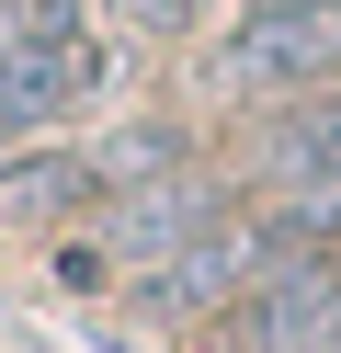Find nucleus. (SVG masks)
<instances>
[{
    "mask_svg": "<svg viewBox=\"0 0 341 353\" xmlns=\"http://www.w3.org/2000/svg\"><path fill=\"white\" fill-rule=\"evenodd\" d=\"M103 92V46L68 0H23L12 12V57H0V137L12 125H57L68 103Z\"/></svg>",
    "mask_w": 341,
    "mask_h": 353,
    "instance_id": "nucleus-1",
    "label": "nucleus"
},
{
    "mask_svg": "<svg viewBox=\"0 0 341 353\" xmlns=\"http://www.w3.org/2000/svg\"><path fill=\"white\" fill-rule=\"evenodd\" d=\"M341 69V12H239L227 34V80L239 92H285V80Z\"/></svg>",
    "mask_w": 341,
    "mask_h": 353,
    "instance_id": "nucleus-2",
    "label": "nucleus"
},
{
    "mask_svg": "<svg viewBox=\"0 0 341 353\" xmlns=\"http://www.w3.org/2000/svg\"><path fill=\"white\" fill-rule=\"evenodd\" d=\"M205 228H216V205H205V194L182 183V171H159V183H125V194L103 205V251L148 262V274H171V262L194 251Z\"/></svg>",
    "mask_w": 341,
    "mask_h": 353,
    "instance_id": "nucleus-3",
    "label": "nucleus"
},
{
    "mask_svg": "<svg viewBox=\"0 0 341 353\" xmlns=\"http://www.w3.org/2000/svg\"><path fill=\"white\" fill-rule=\"evenodd\" d=\"M250 342L262 353H330L341 342V262H285V274L250 296Z\"/></svg>",
    "mask_w": 341,
    "mask_h": 353,
    "instance_id": "nucleus-4",
    "label": "nucleus"
},
{
    "mask_svg": "<svg viewBox=\"0 0 341 353\" xmlns=\"http://www.w3.org/2000/svg\"><path fill=\"white\" fill-rule=\"evenodd\" d=\"M273 194H285V216H307V228H341V92L307 103V114L273 137Z\"/></svg>",
    "mask_w": 341,
    "mask_h": 353,
    "instance_id": "nucleus-5",
    "label": "nucleus"
},
{
    "mask_svg": "<svg viewBox=\"0 0 341 353\" xmlns=\"http://www.w3.org/2000/svg\"><path fill=\"white\" fill-rule=\"evenodd\" d=\"M91 194H114L103 160H34V171L0 183V205H12V216H68V205H91Z\"/></svg>",
    "mask_w": 341,
    "mask_h": 353,
    "instance_id": "nucleus-6",
    "label": "nucleus"
},
{
    "mask_svg": "<svg viewBox=\"0 0 341 353\" xmlns=\"http://www.w3.org/2000/svg\"><path fill=\"white\" fill-rule=\"evenodd\" d=\"M194 12H205V0H125V23H136V34H182Z\"/></svg>",
    "mask_w": 341,
    "mask_h": 353,
    "instance_id": "nucleus-7",
    "label": "nucleus"
},
{
    "mask_svg": "<svg viewBox=\"0 0 341 353\" xmlns=\"http://www.w3.org/2000/svg\"><path fill=\"white\" fill-rule=\"evenodd\" d=\"M250 12H341V0H250Z\"/></svg>",
    "mask_w": 341,
    "mask_h": 353,
    "instance_id": "nucleus-8",
    "label": "nucleus"
},
{
    "mask_svg": "<svg viewBox=\"0 0 341 353\" xmlns=\"http://www.w3.org/2000/svg\"><path fill=\"white\" fill-rule=\"evenodd\" d=\"M0 57H12V12H0Z\"/></svg>",
    "mask_w": 341,
    "mask_h": 353,
    "instance_id": "nucleus-9",
    "label": "nucleus"
}]
</instances>
